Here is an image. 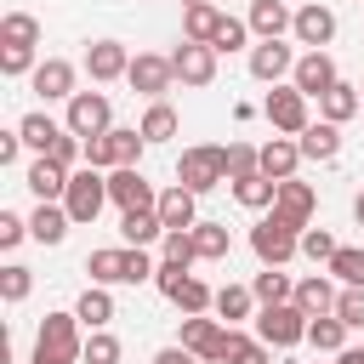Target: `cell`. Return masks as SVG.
Returning <instances> with one entry per match:
<instances>
[{
    "instance_id": "cell-1",
    "label": "cell",
    "mask_w": 364,
    "mask_h": 364,
    "mask_svg": "<svg viewBox=\"0 0 364 364\" xmlns=\"http://www.w3.org/2000/svg\"><path fill=\"white\" fill-rule=\"evenodd\" d=\"M154 267L159 262H148L142 245H102V250L85 256L91 284H142V279H154Z\"/></svg>"
},
{
    "instance_id": "cell-2",
    "label": "cell",
    "mask_w": 364,
    "mask_h": 364,
    "mask_svg": "<svg viewBox=\"0 0 364 364\" xmlns=\"http://www.w3.org/2000/svg\"><path fill=\"white\" fill-rule=\"evenodd\" d=\"M85 341H80V313H46L40 336H34V358L28 364H80Z\"/></svg>"
},
{
    "instance_id": "cell-3",
    "label": "cell",
    "mask_w": 364,
    "mask_h": 364,
    "mask_svg": "<svg viewBox=\"0 0 364 364\" xmlns=\"http://www.w3.org/2000/svg\"><path fill=\"white\" fill-rule=\"evenodd\" d=\"M250 250L262 256V267H284L290 256H301V228H290L284 216H262L256 228H250Z\"/></svg>"
},
{
    "instance_id": "cell-4",
    "label": "cell",
    "mask_w": 364,
    "mask_h": 364,
    "mask_svg": "<svg viewBox=\"0 0 364 364\" xmlns=\"http://www.w3.org/2000/svg\"><path fill=\"white\" fill-rule=\"evenodd\" d=\"M228 341H233V324L210 313H182V347L199 353V364H228Z\"/></svg>"
},
{
    "instance_id": "cell-5",
    "label": "cell",
    "mask_w": 364,
    "mask_h": 364,
    "mask_svg": "<svg viewBox=\"0 0 364 364\" xmlns=\"http://www.w3.org/2000/svg\"><path fill=\"white\" fill-rule=\"evenodd\" d=\"M176 182H182V188H193V193L222 188V182H228V159H222V148H216V142L182 148V159H176Z\"/></svg>"
},
{
    "instance_id": "cell-6",
    "label": "cell",
    "mask_w": 364,
    "mask_h": 364,
    "mask_svg": "<svg viewBox=\"0 0 364 364\" xmlns=\"http://www.w3.org/2000/svg\"><path fill=\"white\" fill-rule=\"evenodd\" d=\"M63 205H68L74 228L97 222V216H102V205H108V176H102L97 165H80V171L68 176V193H63Z\"/></svg>"
},
{
    "instance_id": "cell-7",
    "label": "cell",
    "mask_w": 364,
    "mask_h": 364,
    "mask_svg": "<svg viewBox=\"0 0 364 364\" xmlns=\"http://www.w3.org/2000/svg\"><path fill=\"white\" fill-rule=\"evenodd\" d=\"M307 324H313V318H307L296 301H279V307H262V313H256V336H262L267 347H279V353H284V347H301V341H307Z\"/></svg>"
},
{
    "instance_id": "cell-8",
    "label": "cell",
    "mask_w": 364,
    "mask_h": 364,
    "mask_svg": "<svg viewBox=\"0 0 364 364\" xmlns=\"http://www.w3.org/2000/svg\"><path fill=\"white\" fill-rule=\"evenodd\" d=\"M307 91H296V85H273L267 97H262V114H267V125L279 131V136H301L313 119H307Z\"/></svg>"
},
{
    "instance_id": "cell-9",
    "label": "cell",
    "mask_w": 364,
    "mask_h": 364,
    "mask_svg": "<svg viewBox=\"0 0 364 364\" xmlns=\"http://www.w3.org/2000/svg\"><path fill=\"white\" fill-rule=\"evenodd\" d=\"M125 80H131V91H136V97L159 102V97L176 85V68H171V57H159V51H136V57H131V68H125Z\"/></svg>"
},
{
    "instance_id": "cell-10",
    "label": "cell",
    "mask_w": 364,
    "mask_h": 364,
    "mask_svg": "<svg viewBox=\"0 0 364 364\" xmlns=\"http://www.w3.org/2000/svg\"><path fill=\"white\" fill-rule=\"evenodd\" d=\"M63 125H68L74 136H102V131L114 125V102H108V91H74Z\"/></svg>"
},
{
    "instance_id": "cell-11",
    "label": "cell",
    "mask_w": 364,
    "mask_h": 364,
    "mask_svg": "<svg viewBox=\"0 0 364 364\" xmlns=\"http://www.w3.org/2000/svg\"><path fill=\"white\" fill-rule=\"evenodd\" d=\"M216 46H199V40H182L176 51H171V68H176V80L182 85H210L216 80Z\"/></svg>"
},
{
    "instance_id": "cell-12",
    "label": "cell",
    "mask_w": 364,
    "mask_h": 364,
    "mask_svg": "<svg viewBox=\"0 0 364 364\" xmlns=\"http://www.w3.org/2000/svg\"><path fill=\"white\" fill-rule=\"evenodd\" d=\"M108 205L142 210V205H159V193L148 188V176H142L136 165H114V171H108Z\"/></svg>"
},
{
    "instance_id": "cell-13",
    "label": "cell",
    "mask_w": 364,
    "mask_h": 364,
    "mask_svg": "<svg viewBox=\"0 0 364 364\" xmlns=\"http://www.w3.org/2000/svg\"><path fill=\"white\" fill-rule=\"evenodd\" d=\"M336 80H341V74H336V57H330V51H301L296 68H290V85L307 91V97H324Z\"/></svg>"
},
{
    "instance_id": "cell-14",
    "label": "cell",
    "mask_w": 364,
    "mask_h": 364,
    "mask_svg": "<svg viewBox=\"0 0 364 364\" xmlns=\"http://www.w3.org/2000/svg\"><path fill=\"white\" fill-rule=\"evenodd\" d=\"M313 210H318V193H313V182H296V176H284V182H279V199H273V216H284L290 228H313Z\"/></svg>"
},
{
    "instance_id": "cell-15",
    "label": "cell",
    "mask_w": 364,
    "mask_h": 364,
    "mask_svg": "<svg viewBox=\"0 0 364 364\" xmlns=\"http://www.w3.org/2000/svg\"><path fill=\"white\" fill-rule=\"evenodd\" d=\"M290 34H296V40L307 46V51H324V46L336 40V11L313 0V6H301V11H296V23H290Z\"/></svg>"
},
{
    "instance_id": "cell-16",
    "label": "cell",
    "mask_w": 364,
    "mask_h": 364,
    "mask_svg": "<svg viewBox=\"0 0 364 364\" xmlns=\"http://www.w3.org/2000/svg\"><path fill=\"white\" fill-rule=\"evenodd\" d=\"M125 68H131V51H125L119 40H91V46H85V74H91L97 85L125 80Z\"/></svg>"
},
{
    "instance_id": "cell-17",
    "label": "cell",
    "mask_w": 364,
    "mask_h": 364,
    "mask_svg": "<svg viewBox=\"0 0 364 364\" xmlns=\"http://www.w3.org/2000/svg\"><path fill=\"white\" fill-rule=\"evenodd\" d=\"M290 68H296V51H290L284 40H262V46H250V80L279 85Z\"/></svg>"
},
{
    "instance_id": "cell-18",
    "label": "cell",
    "mask_w": 364,
    "mask_h": 364,
    "mask_svg": "<svg viewBox=\"0 0 364 364\" xmlns=\"http://www.w3.org/2000/svg\"><path fill=\"white\" fill-rule=\"evenodd\" d=\"M68 228H74V216H68L63 199H40L34 216H28V239H34V245H63Z\"/></svg>"
},
{
    "instance_id": "cell-19",
    "label": "cell",
    "mask_w": 364,
    "mask_h": 364,
    "mask_svg": "<svg viewBox=\"0 0 364 364\" xmlns=\"http://www.w3.org/2000/svg\"><path fill=\"white\" fill-rule=\"evenodd\" d=\"M28 85H34L46 102H68V97H74V63H68V57H46V63L28 74Z\"/></svg>"
},
{
    "instance_id": "cell-20",
    "label": "cell",
    "mask_w": 364,
    "mask_h": 364,
    "mask_svg": "<svg viewBox=\"0 0 364 364\" xmlns=\"http://www.w3.org/2000/svg\"><path fill=\"white\" fill-rule=\"evenodd\" d=\"M68 176H74V171H63L51 154H40V159L23 171V182H28L34 199H63V193H68Z\"/></svg>"
},
{
    "instance_id": "cell-21",
    "label": "cell",
    "mask_w": 364,
    "mask_h": 364,
    "mask_svg": "<svg viewBox=\"0 0 364 364\" xmlns=\"http://www.w3.org/2000/svg\"><path fill=\"white\" fill-rule=\"evenodd\" d=\"M193 205H199V193H193V188H182V182H171V188L159 193V205H154V210H159V222H165V233H171V228H193V222H199V210H193Z\"/></svg>"
},
{
    "instance_id": "cell-22",
    "label": "cell",
    "mask_w": 364,
    "mask_h": 364,
    "mask_svg": "<svg viewBox=\"0 0 364 364\" xmlns=\"http://www.w3.org/2000/svg\"><path fill=\"white\" fill-rule=\"evenodd\" d=\"M245 23H250L256 40H284V28L296 23V11H290L284 0H250V17H245Z\"/></svg>"
},
{
    "instance_id": "cell-23",
    "label": "cell",
    "mask_w": 364,
    "mask_h": 364,
    "mask_svg": "<svg viewBox=\"0 0 364 364\" xmlns=\"http://www.w3.org/2000/svg\"><path fill=\"white\" fill-rule=\"evenodd\" d=\"M296 142H301V159H318V165H330V159L341 154V125H336V119H318V125H307Z\"/></svg>"
},
{
    "instance_id": "cell-24",
    "label": "cell",
    "mask_w": 364,
    "mask_h": 364,
    "mask_svg": "<svg viewBox=\"0 0 364 364\" xmlns=\"http://www.w3.org/2000/svg\"><path fill=\"white\" fill-rule=\"evenodd\" d=\"M336 296H341V290H336L324 273H307V279L296 284V296H290V301H296L307 318H318V313H336Z\"/></svg>"
},
{
    "instance_id": "cell-25",
    "label": "cell",
    "mask_w": 364,
    "mask_h": 364,
    "mask_svg": "<svg viewBox=\"0 0 364 364\" xmlns=\"http://www.w3.org/2000/svg\"><path fill=\"white\" fill-rule=\"evenodd\" d=\"M318 114H324V119H336V125H347L353 114H364V91H358V85H347V80H336V85L318 97Z\"/></svg>"
},
{
    "instance_id": "cell-26",
    "label": "cell",
    "mask_w": 364,
    "mask_h": 364,
    "mask_svg": "<svg viewBox=\"0 0 364 364\" xmlns=\"http://www.w3.org/2000/svg\"><path fill=\"white\" fill-rule=\"evenodd\" d=\"M296 165H301V142H296V136H273V142H262V171H267L273 182L296 176Z\"/></svg>"
},
{
    "instance_id": "cell-27",
    "label": "cell",
    "mask_w": 364,
    "mask_h": 364,
    "mask_svg": "<svg viewBox=\"0 0 364 364\" xmlns=\"http://www.w3.org/2000/svg\"><path fill=\"white\" fill-rule=\"evenodd\" d=\"M119 239H125V245H154V239H165L159 210H154V205H142V210H119Z\"/></svg>"
},
{
    "instance_id": "cell-28",
    "label": "cell",
    "mask_w": 364,
    "mask_h": 364,
    "mask_svg": "<svg viewBox=\"0 0 364 364\" xmlns=\"http://www.w3.org/2000/svg\"><path fill=\"white\" fill-rule=\"evenodd\" d=\"M222 17H228V11H216L210 0H199V6H182V40H199V46H210V40H216V28H222Z\"/></svg>"
},
{
    "instance_id": "cell-29",
    "label": "cell",
    "mask_w": 364,
    "mask_h": 364,
    "mask_svg": "<svg viewBox=\"0 0 364 364\" xmlns=\"http://www.w3.org/2000/svg\"><path fill=\"white\" fill-rule=\"evenodd\" d=\"M233 199H239L245 210H273V199H279V182H273L267 171H250V176H239V182H233Z\"/></svg>"
},
{
    "instance_id": "cell-30",
    "label": "cell",
    "mask_w": 364,
    "mask_h": 364,
    "mask_svg": "<svg viewBox=\"0 0 364 364\" xmlns=\"http://www.w3.org/2000/svg\"><path fill=\"white\" fill-rule=\"evenodd\" d=\"M17 131H23V142H28L34 154H51V142H57L68 125H57L46 108H34V114H23V119H17Z\"/></svg>"
},
{
    "instance_id": "cell-31",
    "label": "cell",
    "mask_w": 364,
    "mask_h": 364,
    "mask_svg": "<svg viewBox=\"0 0 364 364\" xmlns=\"http://www.w3.org/2000/svg\"><path fill=\"white\" fill-rule=\"evenodd\" d=\"M74 313H80L85 330H108V324H114V296H108V284H91V290L74 301Z\"/></svg>"
},
{
    "instance_id": "cell-32",
    "label": "cell",
    "mask_w": 364,
    "mask_h": 364,
    "mask_svg": "<svg viewBox=\"0 0 364 364\" xmlns=\"http://www.w3.org/2000/svg\"><path fill=\"white\" fill-rule=\"evenodd\" d=\"M188 233H193V250H199V262H222V256L233 250V239H228V222H193Z\"/></svg>"
},
{
    "instance_id": "cell-33",
    "label": "cell",
    "mask_w": 364,
    "mask_h": 364,
    "mask_svg": "<svg viewBox=\"0 0 364 364\" xmlns=\"http://www.w3.org/2000/svg\"><path fill=\"white\" fill-rule=\"evenodd\" d=\"M250 307H256V290H250V284H222L210 313H216L222 324H239V318H250Z\"/></svg>"
},
{
    "instance_id": "cell-34",
    "label": "cell",
    "mask_w": 364,
    "mask_h": 364,
    "mask_svg": "<svg viewBox=\"0 0 364 364\" xmlns=\"http://www.w3.org/2000/svg\"><path fill=\"white\" fill-rule=\"evenodd\" d=\"M0 46H40V17L6 11V17H0Z\"/></svg>"
},
{
    "instance_id": "cell-35",
    "label": "cell",
    "mask_w": 364,
    "mask_h": 364,
    "mask_svg": "<svg viewBox=\"0 0 364 364\" xmlns=\"http://www.w3.org/2000/svg\"><path fill=\"white\" fill-rule=\"evenodd\" d=\"M136 131H142L148 142H171V136H176V108H171L165 97H159V102H148V114H142V125H136Z\"/></svg>"
},
{
    "instance_id": "cell-36",
    "label": "cell",
    "mask_w": 364,
    "mask_h": 364,
    "mask_svg": "<svg viewBox=\"0 0 364 364\" xmlns=\"http://www.w3.org/2000/svg\"><path fill=\"white\" fill-rule=\"evenodd\" d=\"M108 148H114V165H136L142 148H148V136L136 125H108Z\"/></svg>"
},
{
    "instance_id": "cell-37",
    "label": "cell",
    "mask_w": 364,
    "mask_h": 364,
    "mask_svg": "<svg viewBox=\"0 0 364 364\" xmlns=\"http://www.w3.org/2000/svg\"><path fill=\"white\" fill-rule=\"evenodd\" d=\"M250 290H256V301H262V307H279V301H290V296H296V284H290L279 267H262V273L250 279Z\"/></svg>"
},
{
    "instance_id": "cell-38",
    "label": "cell",
    "mask_w": 364,
    "mask_h": 364,
    "mask_svg": "<svg viewBox=\"0 0 364 364\" xmlns=\"http://www.w3.org/2000/svg\"><path fill=\"white\" fill-rule=\"evenodd\" d=\"M171 301H176L182 313H210V307H216V290H210L205 279H193V273H188V279L171 290Z\"/></svg>"
},
{
    "instance_id": "cell-39",
    "label": "cell",
    "mask_w": 364,
    "mask_h": 364,
    "mask_svg": "<svg viewBox=\"0 0 364 364\" xmlns=\"http://www.w3.org/2000/svg\"><path fill=\"white\" fill-rule=\"evenodd\" d=\"M307 341H313L318 353H341V347H347V324H341L336 313H318V318L307 324Z\"/></svg>"
},
{
    "instance_id": "cell-40",
    "label": "cell",
    "mask_w": 364,
    "mask_h": 364,
    "mask_svg": "<svg viewBox=\"0 0 364 364\" xmlns=\"http://www.w3.org/2000/svg\"><path fill=\"white\" fill-rule=\"evenodd\" d=\"M228 364H273V347H267L262 336H245V330L233 324V341H228Z\"/></svg>"
},
{
    "instance_id": "cell-41",
    "label": "cell",
    "mask_w": 364,
    "mask_h": 364,
    "mask_svg": "<svg viewBox=\"0 0 364 364\" xmlns=\"http://www.w3.org/2000/svg\"><path fill=\"white\" fill-rule=\"evenodd\" d=\"M324 267H330V279H341V284H364V245H341Z\"/></svg>"
},
{
    "instance_id": "cell-42",
    "label": "cell",
    "mask_w": 364,
    "mask_h": 364,
    "mask_svg": "<svg viewBox=\"0 0 364 364\" xmlns=\"http://www.w3.org/2000/svg\"><path fill=\"white\" fill-rule=\"evenodd\" d=\"M159 262H176V267H193V262H199V250H193V233H188V228H171V233L159 239Z\"/></svg>"
},
{
    "instance_id": "cell-43",
    "label": "cell",
    "mask_w": 364,
    "mask_h": 364,
    "mask_svg": "<svg viewBox=\"0 0 364 364\" xmlns=\"http://www.w3.org/2000/svg\"><path fill=\"white\" fill-rule=\"evenodd\" d=\"M222 159H228V182H239V176L262 171V148H250V142H228V148H222Z\"/></svg>"
},
{
    "instance_id": "cell-44",
    "label": "cell",
    "mask_w": 364,
    "mask_h": 364,
    "mask_svg": "<svg viewBox=\"0 0 364 364\" xmlns=\"http://www.w3.org/2000/svg\"><path fill=\"white\" fill-rule=\"evenodd\" d=\"M28 290H34V273H28L23 262H6V267H0V296L17 307V301H28Z\"/></svg>"
},
{
    "instance_id": "cell-45",
    "label": "cell",
    "mask_w": 364,
    "mask_h": 364,
    "mask_svg": "<svg viewBox=\"0 0 364 364\" xmlns=\"http://www.w3.org/2000/svg\"><path fill=\"white\" fill-rule=\"evenodd\" d=\"M119 353H125V347H119V336H114V330H91V336H85V358H80V364H119Z\"/></svg>"
},
{
    "instance_id": "cell-46",
    "label": "cell",
    "mask_w": 364,
    "mask_h": 364,
    "mask_svg": "<svg viewBox=\"0 0 364 364\" xmlns=\"http://www.w3.org/2000/svg\"><path fill=\"white\" fill-rule=\"evenodd\" d=\"M336 318H341L347 330H364V284H341V296H336Z\"/></svg>"
},
{
    "instance_id": "cell-47",
    "label": "cell",
    "mask_w": 364,
    "mask_h": 364,
    "mask_svg": "<svg viewBox=\"0 0 364 364\" xmlns=\"http://www.w3.org/2000/svg\"><path fill=\"white\" fill-rule=\"evenodd\" d=\"M40 63H34V46H0V74L6 80H23V74H34Z\"/></svg>"
},
{
    "instance_id": "cell-48",
    "label": "cell",
    "mask_w": 364,
    "mask_h": 364,
    "mask_svg": "<svg viewBox=\"0 0 364 364\" xmlns=\"http://www.w3.org/2000/svg\"><path fill=\"white\" fill-rule=\"evenodd\" d=\"M336 250H341V245L330 239V228H301V256H307V262H330Z\"/></svg>"
},
{
    "instance_id": "cell-49",
    "label": "cell",
    "mask_w": 364,
    "mask_h": 364,
    "mask_svg": "<svg viewBox=\"0 0 364 364\" xmlns=\"http://www.w3.org/2000/svg\"><path fill=\"white\" fill-rule=\"evenodd\" d=\"M245 40H250V23H239V17H222V28H216V40H210V46H216V51H239Z\"/></svg>"
},
{
    "instance_id": "cell-50",
    "label": "cell",
    "mask_w": 364,
    "mask_h": 364,
    "mask_svg": "<svg viewBox=\"0 0 364 364\" xmlns=\"http://www.w3.org/2000/svg\"><path fill=\"white\" fill-rule=\"evenodd\" d=\"M28 239V216H17V210H0V250H17Z\"/></svg>"
},
{
    "instance_id": "cell-51",
    "label": "cell",
    "mask_w": 364,
    "mask_h": 364,
    "mask_svg": "<svg viewBox=\"0 0 364 364\" xmlns=\"http://www.w3.org/2000/svg\"><path fill=\"white\" fill-rule=\"evenodd\" d=\"M85 165H97V171H114V148H108V131H102V136H85Z\"/></svg>"
},
{
    "instance_id": "cell-52",
    "label": "cell",
    "mask_w": 364,
    "mask_h": 364,
    "mask_svg": "<svg viewBox=\"0 0 364 364\" xmlns=\"http://www.w3.org/2000/svg\"><path fill=\"white\" fill-rule=\"evenodd\" d=\"M182 279H188V267H176V262H159V267H154V284H159V296H171Z\"/></svg>"
},
{
    "instance_id": "cell-53",
    "label": "cell",
    "mask_w": 364,
    "mask_h": 364,
    "mask_svg": "<svg viewBox=\"0 0 364 364\" xmlns=\"http://www.w3.org/2000/svg\"><path fill=\"white\" fill-rule=\"evenodd\" d=\"M28 142H23V131H0V165H17V154H23Z\"/></svg>"
},
{
    "instance_id": "cell-54",
    "label": "cell",
    "mask_w": 364,
    "mask_h": 364,
    "mask_svg": "<svg viewBox=\"0 0 364 364\" xmlns=\"http://www.w3.org/2000/svg\"><path fill=\"white\" fill-rule=\"evenodd\" d=\"M154 364H199V353H188V347L176 341V347H159V353H154Z\"/></svg>"
},
{
    "instance_id": "cell-55",
    "label": "cell",
    "mask_w": 364,
    "mask_h": 364,
    "mask_svg": "<svg viewBox=\"0 0 364 364\" xmlns=\"http://www.w3.org/2000/svg\"><path fill=\"white\" fill-rule=\"evenodd\" d=\"M336 364H364V347H353V341H347V347L336 353Z\"/></svg>"
},
{
    "instance_id": "cell-56",
    "label": "cell",
    "mask_w": 364,
    "mask_h": 364,
    "mask_svg": "<svg viewBox=\"0 0 364 364\" xmlns=\"http://www.w3.org/2000/svg\"><path fill=\"white\" fill-rule=\"evenodd\" d=\"M353 216H358V228H364V188H358V199H353Z\"/></svg>"
},
{
    "instance_id": "cell-57",
    "label": "cell",
    "mask_w": 364,
    "mask_h": 364,
    "mask_svg": "<svg viewBox=\"0 0 364 364\" xmlns=\"http://www.w3.org/2000/svg\"><path fill=\"white\" fill-rule=\"evenodd\" d=\"M182 6H199V0H182Z\"/></svg>"
}]
</instances>
